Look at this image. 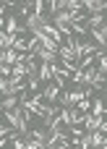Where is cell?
Segmentation results:
<instances>
[{"label": "cell", "instance_id": "obj_1", "mask_svg": "<svg viewBox=\"0 0 107 149\" xmlns=\"http://www.w3.org/2000/svg\"><path fill=\"white\" fill-rule=\"evenodd\" d=\"M3 31L10 34V37H29V26H26V21L18 18L16 13L3 16Z\"/></svg>", "mask_w": 107, "mask_h": 149}, {"label": "cell", "instance_id": "obj_2", "mask_svg": "<svg viewBox=\"0 0 107 149\" xmlns=\"http://www.w3.org/2000/svg\"><path fill=\"white\" fill-rule=\"evenodd\" d=\"M81 97H86L84 86H68V89H63V92H60L58 105H60V107H76Z\"/></svg>", "mask_w": 107, "mask_h": 149}, {"label": "cell", "instance_id": "obj_3", "mask_svg": "<svg viewBox=\"0 0 107 149\" xmlns=\"http://www.w3.org/2000/svg\"><path fill=\"white\" fill-rule=\"evenodd\" d=\"M79 147H107V139L102 131H86L84 136H81V141H79Z\"/></svg>", "mask_w": 107, "mask_h": 149}, {"label": "cell", "instance_id": "obj_4", "mask_svg": "<svg viewBox=\"0 0 107 149\" xmlns=\"http://www.w3.org/2000/svg\"><path fill=\"white\" fill-rule=\"evenodd\" d=\"M84 128L86 131H102L107 134V123L102 115H94V113H84Z\"/></svg>", "mask_w": 107, "mask_h": 149}, {"label": "cell", "instance_id": "obj_5", "mask_svg": "<svg viewBox=\"0 0 107 149\" xmlns=\"http://www.w3.org/2000/svg\"><path fill=\"white\" fill-rule=\"evenodd\" d=\"M60 92H63V86H58L55 81H47L44 86H42V100L44 102H50V105H58V97H60Z\"/></svg>", "mask_w": 107, "mask_h": 149}, {"label": "cell", "instance_id": "obj_6", "mask_svg": "<svg viewBox=\"0 0 107 149\" xmlns=\"http://www.w3.org/2000/svg\"><path fill=\"white\" fill-rule=\"evenodd\" d=\"M37 76L42 79V84L52 81V63H39V68H37Z\"/></svg>", "mask_w": 107, "mask_h": 149}, {"label": "cell", "instance_id": "obj_7", "mask_svg": "<svg viewBox=\"0 0 107 149\" xmlns=\"http://www.w3.org/2000/svg\"><path fill=\"white\" fill-rule=\"evenodd\" d=\"M99 26H105V13H94V16L86 18V29H89V31H94V29H99Z\"/></svg>", "mask_w": 107, "mask_h": 149}, {"label": "cell", "instance_id": "obj_8", "mask_svg": "<svg viewBox=\"0 0 107 149\" xmlns=\"http://www.w3.org/2000/svg\"><path fill=\"white\" fill-rule=\"evenodd\" d=\"M81 5H84V10H89V16L105 10V3H94V0H86V3H81Z\"/></svg>", "mask_w": 107, "mask_h": 149}, {"label": "cell", "instance_id": "obj_9", "mask_svg": "<svg viewBox=\"0 0 107 149\" xmlns=\"http://www.w3.org/2000/svg\"><path fill=\"white\" fill-rule=\"evenodd\" d=\"M76 110H79V113H89V110H92V97H81L79 105H76Z\"/></svg>", "mask_w": 107, "mask_h": 149}]
</instances>
